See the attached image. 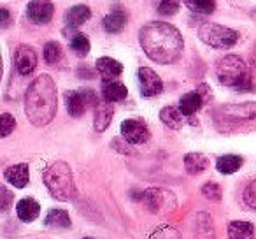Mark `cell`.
<instances>
[{"mask_svg":"<svg viewBox=\"0 0 256 239\" xmlns=\"http://www.w3.org/2000/svg\"><path fill=\"white\" fill-rule=\"evenodd\" d=\"M139 41L144 53L162 65L178 62L184 48L181 32L165 22H151L144 25L139 32Z\"/></svg>","mask_w":256,"mask_h":239,"instance_id":"cell-1","label":"cell"},{"mask_svg":"<svg viewBox=\"0 0 256 239\" xmlns=\"http://www.w3.org/2000/svg\"><path fill=\"white\" fill-rule=\"evenodd\" d=\"M58 99L54 81L42 74L32 81L25 95V113L28 122L36 127H46L56 114Z\"/></svg>","mask_w":256,"mask_h":239,"instance_id":"cell-2","label":"cell"},{"mask_svg":"<svg viewBox=\"0 0 256 239\" xmlns=\"http://www.w3.org/2000/svg\"><path fill=\"white\" fill-rule=\"evenodd\" d=\"M216 76L221 85L228 86L237 92H249L252 90V78L244 60L235 55H228L218 60Z\"/></svg>","mask_w":256,"mask_h":239,"instance_id":"cell-3","label":"cell"},{"mask_svg":"<svg viewBox=\"0 0 256 239\" xmlns=\"http://www.w3.org/2000/svg\"><path fill=\"white\" fill-rule=\"evenodd\" d=\"M42 179L54 199L67 202V200H72L76 197L74 176H72L68 164H65V162L58 160L48 165L42 172Z\"/></svg>","mask_w":256,"mask_h":239,"instance_id":"cell-4","label":"cell"},{"mask_svg":"<svg viewBox=\"0 0 256 239\" xmlns=\"http://www.w3.org/2000/svg\"><path fill=\"white\" fill-rule=\"evenodd\" d=\"M198 37L204 44L214 48V50H228L238 41V34L228 27L218 25V23H206L200 27Z\"/></svg>","mask_w":256,"mask_h":239,"instance_id":"cell-5","label":"cell"},{"mask_svg":"<svg viewBox=\"0 0 256 239\" xmlns=\"http://www.w3.org/2000/svg\"><path fill=\"white\" fill-rule=\"evenodd\" d=\"M98 97L95 95L93 90H72V92L65 93V106H67V113L72 118H79L84 114V111L90 106L95 107L98 104Z\"/></svg>","mask_w":256,"mask_h":239,"instance_id":"cell-6","label":"cell"},{"mask_svg":"<svg viewBox=\"0 0 256 239\" xmlns=\"http://www.w3.org/2000/svg\"><path fill=\"white\" fill-rule=\"evenodd\" d=\"M216 114L223 118V122H249V120H254L256 118V102L226 104V106H221Z\"/></svg>","mask_w":256,"mask_h":239,"instance_id":"cell-7","label":"cell"},{"mask_svg":"<svg viewBox=\"0 0 256 239\" xmlns=\"http://www.w3.org/2000/svg\"><path fill=\"white\" fill-rule=\"evenodd\" d=\"M121 136L130 144H144L150 139V129L142 120H124L121 123Z\"/></svg>","mask_w":256,"mask_h":239,"instance_id":"cell-8","label":"cell"},{"mask_svg":"<svg viewBox=\"0 0 256 239\" xmlns=\"http://www.w3.org/2000/svg\"><path fill=\"white\" fill-rule=\"evenodd\" d=\"M139 88L142 97H156L164 90V83H162L160 76L150 67H140L139 69Z\"/></svg>","mask_w":256,"mask_h":239,"instance_id":"cell-9","label":"cell"},{"mask_svg":"<svg viewBox=\"0 0 256 239\" xmlns=\"http://www.w3.org/2000/svg\"><path fill=\"white\" fill-rule=\"evenodd\" d=\"M54 15V6L50 0H32L26 8V16L36 25H46Z\"/></svg>","mask_w":256,"mask_h":239,"instance_id":"cell-10","label":"cell"},{"mask_svg":"<svg viewBox=\"0 0 256 239\" xmlns=\"http://www.w3.org/2000/svg\"><path fill=\"white\" fill-rule=\"evenodd\" d=\"M14 67L22 76H28L36 71L37 67V53L34 48L22 44L14 51Z\"/></svg>","mask_w":256,"mask_h":239,"instance_id":"cell-11","label":"cell"},{"mask_svg":"<svg viewBox=\"0 0 256 239\" xmlns=\"http://www.w3.org/2000/svg\"><path fill=\"white\" fill-rule=\"evenodd\" d=\"M4 178L8 179L11 185H14L16 188H25L28 185L30 179V169L28 164H16L11 165V167L6 169Z\"/></svg>","mask_w":256,"mask_h":239,"instance_id":"cell-12","label":"cell"},{"mask_svg":"<svg viewBox=\"0 0 256 239\" xmlns=\"http://www.w3.org/2000/svg\"><path fill=\"white\" fill-rule=\"evenodd\" d=\"M128 95V90L123 83L114 79H104L102 81V97L107 102H121Z\"/></svg>","mask_w":256,"mask_h":239,"instance_id":"cell-13","label":"cell"},{"mask_svg":"<svg viewBox=\"0 0 256 239\" xmlns=\"http://www.w3.org/2000/svg\"><path fill=\"white\" fill-rule=\"evenodd\" d=\"M112 102H107L106 99L98 100V104L95 106V130L96 132H104L107 127L110 125L114 116V109L110 106Z\"/></svg>","mask_w":256,"mask_h":239,"instance_id":"cell-14","label":"cell"},{"mask_svg":"<svg viewBox=\"0 0 256 239\" xmlns=\"http://www.w3.org/2000/svg\"><path fill=\"white\" fill-rule=\"evenodd\" d=\"M90 16H92V11H90L88 6H74V8H70L65 13L64 20H65L67 29L74 30V29H78V27H81L82 23L88 22Z\"/></svg>","mask_w":256,"mask_h":239,"instance_id":"cell-15","label":"cell"},{"mask_svg":"<svg viewBox=\"0 0 256 239\" xmlns=\"http://www.w3.org/2000/svg\"><path fill=\"white\" fill-rule=\"evenodd\" d=\"M204 106V95L196 90V92H190L179 99V111L184 116H193L200 107Z\"/></svg>","mask_w":256,"mask_h":239,"instance_id":"cell-16","label":"cell"},{"mask_svg":"<svg viewBox=\"0 0 256 239\" xmlns=\"http://www.w3.org/2000/svg\"><path fill=\"white\" fill-rule=\"evenodd\" d=\"M144 200L150 206L151 211H160L162 207L168 206V199H172L170 192H165V190L160 188H150L144 192Z\"/></svg>","mask_w":256,"mask_h":239,"instance_id":"cell-17","label":"cell"},{"mask_svg":"<svg viewBox=\"0 0 256 239\" xmlns=\"http://www.w3.org/2000/svg\"><path fill=\"white\" fill-rule=\"evenodd\" d=\"M16 213H18L20 220L23 221H34L37 216H39L40 213V206L37 200L30 199V197H26V199H22L18 204H16Z\"/></svg>","mask_w":256,"mask_h":239,"instance_id":"cell-18","label":"cell"},{"mask_svg":"<svg viewBox=\"0 0 256 239\" xmlns=\"http://www.w3.org/2000/svg\"><path fill=\"white\" fill-rule=\"evenodd\" d=\"M96 71L100 72V76L104 79H114L123 72V65L118 60H114V58L102 57L96 60Z\"/></svg>","mask_w":256,"mask_h":239,"instance_id":"cell-19","label":"cell"},{"mask_svg":"<svg viewBox=\"0 0 256 239\" xmlns=\"http://www.w3.org/2000/svg\"><path fill=\"white\" fill-rule=\"evenodd\" d=\"M160 120L168 127V129L179 130L184 125V114L179 111V107H172L167 106L160 111Z\"/></svg>","mask_w":256,"mask_h":239,"instance_id":"cell-20","label":"cell"},{"mask_svg":"<svg viewBox=\"0 0 256 239\" xmlns=\"http://www.w3.org/2000/svg\"><path fill=\"white\" fill-rule=\"evenodd\" d=\"M228 239H254V227L249 221H230V225H228Z\"/></svg>","mask_w":256,"mask_h":239,"instance_id":"cell-21","label":"cell"},{"mask_svg":"<svg viewBox=\"0 0 256 239\" xmlns=\"http://www.w3.org/2000/svg\"><path fill=\"white\" fill-rule=\"evenodd\" d=\"M126 22H128L126 13L121 11V9H116V11L109 13V15L104 18V29L109 34H120L121 30L124 29Z\"/></svg>","mask_w":256,"mask_h":239,"instance_id":"cell-22","label":"cell"},{"mask_svg":"<svg viewBox=\"0 0 256 239\" xmlns=\"http://www.w3.org/2000/svg\"><path fill=\"white\" fill-rule=\"evenodd\" d=\"M244 164V158L238 157V155H223V157L218 158L216 169L221 174H234Z\"/></svg>","mask_w":256,"mask_h":239,"instance_id":"cell-23","label":"cell"},{"mask_svg":"<svg viewBox=\"0 0 256 239\" xmlns=\"http://www.w3.org/2000/svg\"><path fill=\"white\" fill-rule=\"evenodd\" d=\"M184 167L190 174H200L209 167V158L202 153H188L184 157Z\"/></svg>","mask_w":256,"mask_h":239,"instance_id":"cell-24","label":"cell"},{"mask_svg":"<svg viewBox=\"0 0 256 239\" xmlns=\"http://www.w3.org/2000/svg\"><path fill=\"white\" fill-rule=\"evenodd\" d=\"M44 223L51 228H68L72 221L65 209H51L44 218Z\"/></svg>","mask_w":256,"mask_h":239,"instance_id":"cell-25","label":"cell"},{"mask_svg":"<svg viewBox=\"0 0 256 239\" xmlns=\"http://www.w3.org/2000/svg\"><path fill=\"white\" fill-rule=\"evenodd\" d=\"M181 2L195 15H212L216 9V0H181Z\"/></svg>","mask_w":256,"mask_h":239,"instance_id":"cell-26","label":"cell"},{"mask_svg":"<svg viewBox=\"0 0 256 239\" xmlns=\"http://www.w3.org/2000/svg\"><path fill=\"white\" fill-rule=\"evenodd\" d=\"M90 39L84 34H76L70 39V50L74 51L78 57H86L90 53Z\"/></svg>","mask_w":256,"mask_h":239,"instance_id":"cell-27","label":"cell"},{"mask_svg":"<svg viewBox=\"0 0 256 239\" xmlns=\"http://www.w3.org/2000/svg\"><path fill=\"white\" fill-rule=\"evenodd\" d=\"M62 46L54 41H50V43L44 46V60H46L48 65H54L62 60Z\"/></svg>","mask_w":256,"mask_h":239,"instance_id":"cell-28","label":"cell"},{"mask_svg":"<svg viewBox=\"0 0 256 239\" xmlns=\"http://www.w3.org/2000/svg\"><path fill=\"white\" fill-rule=\"evenodd\" d=\"M242 197H244V202L246 206L252 207V209H256V179H252L251 183H249L248 186H246L244 193H242Z\"/></svg>","mask_w":256,"mask_h":239,"instance_id":"cell-29","label":"cell"},{"mask_svg":"<svg viewBox=\"0 0 256 239\" xmlns=\"http://www.w3.org/2000/svg\"><path fill=\"white\" fill-rule=\"evenodd\" d=\"M179 9V2L178 0H160V4H158V13L165 16H172L176 15Z\"/></svg>","mask_w":256,"mask_h":239,"instance_id":"cell-30","label":"cell"},{"mask_svg":"<svg viewBox=\"0 0 256 239\" xmlns=\"http://www.w3.org/2000/svg\"><path fill=\"white\" fill-rule=\"evenodd\" d=\"M202 193H204V197L209 200L221 199V188H220V185H216V183H207V185H204Z\"/></svg>","mask_w":256,"mask_h":239,"instance_id":"cell-31","label":"cell"},{"mask_svg":"<svg viewBox=\"0 0 256 239\" xmlns=\"http://www.w3.org/2000/svg\"><path fill=\"white\" fill-rule=\"evenodd\" d=\"M0 123H2V137H8L9 134L14 130V127H16L14 116H11L9 113L2 114V118H0Z\"/></svg>","mask_w":256,"mask_h":239,"instance_id":"cell-32","label":"cell"},{"mask_svg":"<svg viewBox=\"0 0 256 239\" xmlns=\"http://www.w3.org/2000/svg\"><path fill=\"white\" fill-rule=\"evenodd\" d=\"M0 197H2V204H0V207H2V211L6 213V211L11 207V202H12V199H14V197H12V193L9 192L6 186H2V188H0Z\"/></svg>","mask_w":256,"mask_h":239,"instance_id":"cell-33","label":"cell"},{"mask_svg":"<svg viewBox=\"0 0 256 239\" xmlns=\"http://www.w3.org/2000/svg\"><path fill=\"white\" fill-rule=\"evenodd\" d=\"M0 18H2V29H8V25H9V20H11V16H9V11L6 8H2V11H0Z\"/></svg>","mask_w":256,"mask_h":239,"instance_id":"cell-34","label":"cell"},{"mask_svg":"<svg viewBox=\"0 0 256 239\" xmlns=\"http://www.w3.org/2000/svg\"><path fill=\"white\" fill-rule=\"evenodd\" d=\"M84 239H92V237H84Z\"/></svg>","mask_w":256,"mask_h":239,"instance_id":"cell-35","label":"cell"}]
</instances>
